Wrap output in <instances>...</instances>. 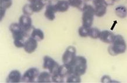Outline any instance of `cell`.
<instances>
[{
  "label": "cell",
  "instance_id": "obj_3",
  "mask_svg": "<svg viewBox=\"0 0 127 83\" xmlns=\"http://www.w3.org/2000/svg\"><path fill=\"white\" fill-rule=\"evenodd\" d=\"M72 67L73 73L81 76L86 73L88 64L86 58L82 56H76L74 62L71 66Z\"/></svg>",
  "mask_w": 127,
  "mask_h": 83
},
{
  "label": "cell",
  "instance_id": "obj_13",
  "mask_svg": "<svg viewBox=\"0 0 127 83\" xmlns=\"http://www.w3.org/2000/svg\"><path fill=\"white\" fill-rule=\"evenodd\" d=\"M69 6L70 5L67 0H59L53 8L57 12H65L68 11Z\"/></svg>",
  "mask_w": 127,
  "mask_h": 83
},
{
  "label": "cell",
  "instance_id": "obj_16",
  "mask_svg": "<svg viewBox=\"0 0 127 83\" xmlns=\"http://www.w3.org/2000/svg\"><path fill=\"white\" fill-rule=\"evenodd\" d=\"M37 83H51L52 82L51 74L48 71H43L39 74L37 80Z\"/></svg>",
  "mask_w": 127,
  "mask_h": 83
},
{
  "label": "cell",
  "instance_id": "obj_4",
  "mask_svg": "<svg viewBox=\"0 0 127 83\" xmlns=\"http://www.w3.org/2000/svg\"><path fill=\"white\" fill-rule=\"evenodd\" d=\"M60 65L56 62L53 58L49 56H45L43 58V68L44 69L48 70L51 75L58 72Z\"/></svg>",
  "mask_w": 127,
  "mask_h": 83
},
{
  "label": "cell",
  "instance_id": "obj_22",
  "mask_svg": "<svg viewBox=\"0 0 127 83\" xmlns=\"http://www.w3.org/2000/svg\"><path fill=\"white\" fill-rule=\"evenodd\" d=\"M66 83H78L81 82V77L79 76L76 75L75 74H71L65 79Z\"/></svg>",
  "mask_w": 127,
  "mask_h": 83
},
{
  "label": "cell",
  "instance_id": "obj_23",
  "mask_svg": "<svg viewBox=\"0 0 127 83\" xmlns=\"http://www.w3.org/2000/svg\"><path fill=\"white\" fill-rule=\"evenodd\" d=\"M22 12L23 13V15L28 16H31L33 14L34 11L31 4H25L24 6H23L22 8Z\"/></svg>",
  "mask_w": 127,
  "mask_h": 83
},
{
  "label": "cell",
  "instance_id": "obj_32",
  "mask_svg": "<svg viewBox=\"0 0 127 83\" xmlns=\"http://www.w3.org/2000/svg\"><path fill=\"white\" fill-rule=\"evenodd\" d=\"M41 1H43V2L44 3V4H47V3H48V1H49V0H41Z\"/></svg>",
  "mask_w": 127,
  "mask_h": 83
},
{
  "label": "cell",
  "instance_id": "obj_1",
  "mask_svg": "<svg viewBox=\"0 0 127 83\" xmlns=\"http://www.w3.org/2000/svg\"><path fill=\"white\" fill-rule=\"evenodd\" d=\"M127 45L125 39L121 35H115L113 42L108 47V52L111 56H116L126 51Z\"/></svg>",
  "mask_w": 127,
  "mask_h": 83
},
{
  "label": "cell",
  "instance_id": "obj_29",
  "mask_svg": "<svg viewBox=\"0 0 127 83\" xmlns=\"http://www.w3.org/2000/svg\"><path fill=\"white\" fill-rule=\"evenodd\" d=\"M115 0H104V3L106 6H111L114 4Z\"/></svg>",
  "mask_w": 127,
  "mask_h": 83
},
{
  "label": "cell",
  "instance_id": "obj_11",
  "mask_svg": "<svg viewBox=\"0 0 127 83\" xmlns=\"http://www.w3.org/2000/svg\"><path fill=\"white\" fill-rule=\"evenodd\" d=\"M114 37L115 35L113 32L107 30H104L101 31L98 39L105 43L111 44L113 42Z\"/></svg>",
  "mask_w": 127,
  "mask_h": 83
},
{
  "label": "cell",
  "instance_id": "obj_8",
  "mask_svg": "<svg viewBox=\"0 0 127 83\" xmlns=\"http://www.w3.org/2000/svg\"><path fill=\"white\" fill-rule=\"evenodd\" d=\"M18 24H19L22 29L26 33L31 31L32 28V20L30 16L25 15L21 16L19 19Z\"/></svg>",
  "mask_w": 127,
  "mask_h": 83
},
{
  "label": "cell",
  "instance_id": "obj_34",
  "mask_svg": "<svg viewBox=\"0 0 127 83\" xmlns=\"http://www.w3.org/2000/svg\"><path fill=\"white\" fill-rule=\"evenodd\" d=\"M83 1H84L85 2H88V1H91V0H83Z\"/></svg>",
  "mask_w": 127,
  "mask_h": 83
},
{
  "label": "cell",
  "instance_id": "obj_25",
  "mask_svg": "<svg viewBox=\"0 0 127 83\" xmlns=\"http://www.w3.org/2000/svg\"><path fill=\"white\" fill-rule=\"evenodd\" d=\"M12 4V0H0V8L7 9L11 7Z\"/></svg>",
  "mask_w": 127,
  "mask_h": 83
},
{
  "label": "cell",
  "instance_id": "obj_30",
  "mask_svg": "<svg viewBox=\"0 0 127 83\" xmlns=\"http://www.w3.org/2000/svg\"><path fill=\"white\" fill-rule=\"evenodd\" d=\"M6 10V9H4V8H0V19H1V21L2 19V18L4 17L5 15Z\"/></svg>",
  "mask_w": 127,
  "mask_h": 83
},
{
  "label": "cell",
  "instance_id": "obj_19",
  "mask_svg": "<svg viewBox=\"0 0 127 83\" xmlns=\"http://www.w3.org/2000/svg\"><path fill=\"white\" fill-rule=\"evenodd\" d=\"M115 12L118 18L124 19V18H126L127 16V8L125 6H118L116 7Z\"/></svg>",
  "mask_w": 127,
  "mask_h": 83
},
{
  "label": "cell",
  "instance_id": "obj_12",
  "mask_svg": "<svg viewBox=\"0 0 127 83\" xmlns=\"http://www.w3.org/2000/svg\"><path fill=\"white\" fill-rule=\"evenodd\" d=\"M58 73L63 77L64 79H65L69 74L73 73L72 67L71 66L68 65V64H63V65L60 66L59 70H58Z\"/></svg>",
  "mask_w": 127,
  "mask_h": 83
},
{
  "label": "cell",
  "instance_id": "obj_17",
  "mask_svg": "<svg viewBox=\"0 0 127 83\" xmlns=\"http://www.w3.org/2000/svg\"><path fill=\"white\" fill-rule=\"evenodd\" d=\"M31 37L34 38L37 42H41L44 38V32L38 28H33L31 34Z\"/></svg>",
  "mask_w": 127,
  "mask_h": 83
},
{
  "label": "cell",
  "instance_id": "obj_27",
  "mask_svg": "<svg viewBox=\"0 0 127 83\" xmlns=\"http://www.w3.org/2000/svg\"><path fill=\"white\" fill-rule=\"evenodd\" d=\"M25 40H15V41H14V45L17 48L23 47L25 44Z\"/></svg>",
  "mask_w": 127,
  "mask_h": 83
},
{
  "label": "cell",
  "instance_id": "obj_15",
  "mask_svg": "<svg viewBox=\"0 0 127 83\" xmlns=\"http://www.w3.org/2000/svg\"><path fill=\"white\" fill-rule=\"evenodd\" d=\"M57 12L54 8L50 5L47 4L44 12V16L47 19L50 21H54L56 18V13Z\"/></svg>",
  "mask_w": 127,
  "mask_h": 83
},
{
  "label": "cell",
  "instance_id": "obj_5",
  "mask_svg": "<svg viewBox=\"0 0 127 83\" xmlns=\"http://www.w3.org/2000/svg\"><path fill=\"white\" fill-rule=\"evenodd\" d=\"M76 49L74 46H69L66 48L62 56V61L64 64L72 66L76 57Z\"/></svg>",
  "mask_w": 127,
  "mask_h": 83
},
{
  "label": "cell",
  "instance_id": "obj_10",
  "mask_svg": "<svg viewBox=\"0 0 127 83\" xmlns=\"http://www.w3.org/2000/svg\"><path fill=\"white\" fill-rule=\"evenodd\" d=\"M22 76L21 72L17 70H14L9 73L6 79V82L8 83H18L22 81Z\"/></svg>",
  "mask_w": 127,
  "mask_h": 83
},
{
  "label": "cell",
  "instance_id": "obj_2",
  "mask_svg": "<svg viewBox=\"0 0 127 83\" xmlns=\"http://www.w3.org/2000/svg\"><path fill=\"white\" fill-rule=\"evenodd\" d=\"M82 25L87 28H91L94 21L95 9L94 6L88 4H84L82 9Z\"/></svg>",
  "mask_w": 127,
  "mask_h": 83
},
{
  "label": "cell",
  "instance_id": "obj_36",
  "mask_svg": "<svg viewBox=\"0 0 127 83\" xmlns=\"http://www.w3.org/2000/svg\"><path fill=\"white\" fill-rule=\"evenodd\" d=\"M115 1H116V0H115Z\"/></svg>",
  "mask_w": 127,
  "mask_h": 83
},
{
  "label": "cell",
  "instance_id": "obj_6",
  "mask_svg": "<svg viewBox=\"0 0 127 83\" xmlns=\"http://www.w3.org/2000/svg\"><path fill=\"white\" fill-rule=\"evenodd\" d=\"M9 30L12 35L14 41L25 40V38L28 36V33L22 29L18 23H12L9 26Z\"/></svg>",
  "mask_w": 127,
  "mask_h": 83
},
{
  "label": "cell",
  "instance_id": "obj_28",
  "mask_svg": "<svg viewBox=\"0 0 127 83\" xmlns=\"http://www.w3.org/2000/svg\"><path fill=\"white\" fill-rule=\"evenodd\" d=\"M101 83H105L113 82V81H112V80L111 79V78H110V76H107V75L104 76L102 78H101Z\"/></svg>",
  "mask_w": 127,
  "mask_h": 83
},
{
  "label": "cell",
  "instance_id": "obj_31",
  "mask_svg": "<svg viewBox=\"0 0 127 83\" xmlns=\"http://www.w3.org/2000/svg\"><path fill=\"white\" fill-rule=\"evenodd\" d=\"M101 4H104V0H93V5H96Z\"/></svg>",
  "mask_w": 127,
  "mask_h": 83
},
{
  "label": "cell",
  "instance_id": "obj_18",
  "mask_svg": "<svg viewBox=\"0 0 127 83\" xmlns=\"http://www.w3.org/2000/svg\"><path fill=\"white\" fill-rule=\"evenodd\" d=\"M31 4L34 12H40L41 10L43 9V8L44 7L45 5H46V4H44L41 0H35L32 2H31Z\"/></svg>",
  "mask_w": 127,
  "mask_h": 83
},
{
  "label": "cell",
  "instance_id": "obj_26",
  "mask_svg": "<svg viewBox=\"0 0 127 83\" xmlns=\"http://www.w3.org/2000/svg\"><path fill=\"white\" fill-rule=\"evenodd\" d=\"M51 79H52V82L54 83H64L65 80L58 73L51 75Z\"/></svg>",
  "mask_w": 127,
  "mask_h": 83
},
{
  "label": "cell",
  "instance_id": "obj_33",
  "mask_svg": "<svg viewBox=\"0 0 127 83\" xmlns=\"http://www.w3.org/2000/svg\"><path fill=\"white\" fill-rule=\"evenodd\" d=\"M28 1H29V2H33V1H35V0H28Z\"/></svg>",
  "mask_w": 127,
  "mask_h": 83
},
{
  "label": "cell",
  "instance_id": "obj_7",
  "mask_svg": "<svg viewBox=\"0 0 127 83\" xmlns=\"http://www.w3.org/2000/svg\"><path fill=\"white\" fill-rule=\"evenodd\" d=\"M39 74V70L36 67L30 68L24 73L22 76V81L23 83L37 82Z\"/></svg>",
  "mask_w": 127,
  "mask_h": 83
},
{
  "label": "cell",
  "instance_id": "obj_9",
  "mask_svg": "<svg viewBox=\"0 0 127 83\" xmlns=\"http://www.w3.org/2000/svg\"><path fill=\"white\" fill-rule=\"evenodd\" d=\"M38 46L37 41L33 38H29L25 41L23 49L27 53L31 54L36 50Z\"/></svg>",
  "mask_w": 127,
  "mask_h": 83
},
{
  "label": "cell",
  "instance_id": "obj_35",
  "mask_svg": "<svg viewBox=\"0 0 127 83\" xmlns=\"http://www.w3.org/2000/svg\"><path fill=\"white\" fill-rule=\"evenodd\" d=\"M116 1H119V0H116Z\"/></svg>",
  "mask_w": 127,
  "mask_h": 83
},
{
  "label": "cell",
  "instance_id": "obj_24",
  "mask_svg": "<svg viewBox=\"0 0 127 83\" xmlns=\"http://www.w3.org/2000/svg\"><path fill=\"white\" fill-rule=\"evenodd\" d=\"M89 28L82 25L79 27L78 29V34L82 38H86L89 36Z\"/></svg>",
  "mask_w": 127,
  "mask_h": 83
},
{
  "label": "cell",
  "instance_id": "obj_14",
  "mask_svg": "<svg viewBox=\"0 0 127 83\" xmlns=\"http://www.w3.org/2000/svg\"><path fill=\"white\" fill-rule=\"evenodd\" d=\"M107 7L104 4H97L94 5L95 9V16L97 17H102L104 16L107 12Z\"/></svg>",
  "mask_w": 127,
  "mask_h": 83
},
{
  "label": "cell",
  "instance_id": "obj_21",
  "mask_svg": "<svg viewBox=\"0 0 127 83\" xmlns=\"http://www.w3.org/2000/svg\"><path fill=\"white\" fill-rule=\"evenodd\" d=\"M69 5L73 8H76L80 10H82L83 6L82 0H67Z\"/></svg>",
  "mask_w": 127,
  "mask_h": 83
},
{
  "label": "cell",
  "instance_id": "obj_20",
  "mask_svg": "<svg viewBox=\"0 0 127 83\" xmlns=\"http://www.w3.org/2000/svg\"><path fill=\"white\" fill-rule=\"evenodd\" d=\"M100 32H101V31H100L97 28L91 27L89 28V36L90 38H91L92 39H97L99 38Z\"/></svg>",
  "mask_w": 127,
  "mask_h": 83
}]
</instances>
